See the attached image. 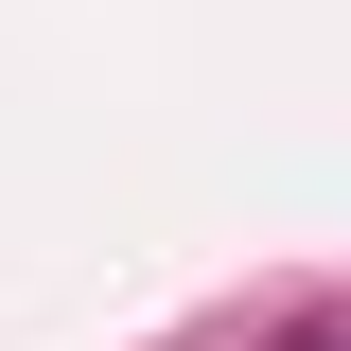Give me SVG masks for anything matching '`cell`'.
<instances>
[{"label": "cell", "mask_w": 351, "mask_h": 351, "mask_svg": "<svg viewBox=\"0 0 351 351\" xmlns=\"http://www.w3.org/2000/svg\"><path fill=\"white\" fill-rule=\"evenodd\" d=\"M281 351H351V334H281Z\"/></svg>", "instance_id": "6da1fadb"}]
</instances>
